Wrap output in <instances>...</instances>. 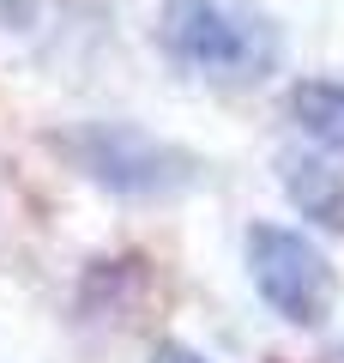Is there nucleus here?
I'll return each instance as SVG.
<instances>
[{
    "label": "nucleus",
    "mask_w": 344,
    "mask_h": 363,
    "mask_svg": "<svg viewBox=\"0 0 344 363\" xmlns=\"http://www.w3.org/2000/svg\"><path fill=\"white\" fill-rule=\"evenodd\" d=\"M49 152L121 200H176L205 182V157L145 133L139 121H73L49 133Z\"/></svg>",
    "instance_id": "obj_1"
},
{
    "label": "nucleus",
    "mask_w": 344,
    "mask_h": 363,
    "mask_svg": "<svg viewBox=\"0 0 344 363\" xmlns=\"http://www.w3.org/2000/svg\"><path fill=\"white\" fill-rule=\"evenodd\" d=\"M157 43L176 67L224 85H254L284 55L278 25L248 0H164Z\"/></svg>",
    "instance_id": "obj_2"
},
{
    "label": "nucleus",
    "mask_w": 344,
    "mask_h": 363,
    "mask_svg": "<svg viewBox=\"0 0 344 363\" xmlns=\"http://www.w3.org/2000/svg\"><path fill=\"white\" fill-rule=\"evenodd\" d=\"M248 279H254L260 303L272 315H284L290 327H320L338 303L332 260L302 230H284V224H254L248 230Z\"/></svg>",
    "instance_id": "obj_3"
},
{
    "label": "nucleus",
    "mask_w": 344,
    "mask_h": 363,
    "mask_svg": "<svg viewBox=\"0 0 344 363\" xmlns=\"http://www.w3.org/2000/svg\"><path fill=\"white\" fill-rule=\"evenodd\" d=\"M278 182H284V194H290V206L302 212V218H314L320 230L344 236V169H332L326 157H314V152H284L278 157Z\"/></svg>",
    "instance_id": "obj_4"
},
{
    "label": "nucleus",
    "mask_w": 344,
    "mask_h": 363,
    "mask_svg": "<svg viewBox=\"0 0 344 363\" xmlns=\"http://www.w3.org/2000/svg\"><path fill=\"white\" fill-rule=\"evenodd\" d=\"M290 121L320 145L344 157V79H302L290 91Z\"/></svg>",
    "instance_id": "obj_5"
},
{
    "label": "nucleus",
    "mask_w": 344,
    "mask_h": 363,
    "mask_svg": "<svg viewBox=\"0 0 344 363\" xmlns=\"http://www.w3.org/2000/svg\"><path fill=\"white\" fill-rule=\"evenodd\" d=\"M145 279H151V272H145L139 255L97 260V267L85 272V285H79V309H85V321H109V315H121L145 291Z\"/></svg>",
    "instance_id": "obj_6"
},
{
    "label": "nucleus",
    "mask_w": 344,
    "mask_h": 363,
    "mask_svg": "<svg viewBox=\"0 0 344 363\" xmlns=\"http://www.w3.org/2000/svg\"><path fill=\"white\" fill-rule=\"evenodd\" d=\"M151 363H205L200 351H188V345H176V339H164V345L151 351Z\"/></svg>",
    "instance_id": "obj_7"
},
{
    "label": "nucleus",
    "mask_w": 344,
    "mask_h": 363,
    "mask_svg": "<svg viewBox=\"0 0 344 363\" xmlns=\"http://www.w3.org/2000/svg\"><path fill=\"white\" fill-rule=\"evenodd\" d=\"M332 363H344V345H338V357H332Z\"/></svg>",
    "instance_id": "obj_8"
}]
</instances>
